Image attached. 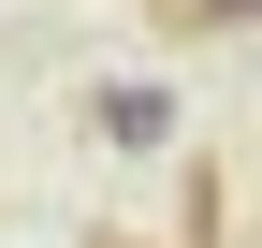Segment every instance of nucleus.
<instances>
[{"label":"nucleus","mask_w":262,"mask_h":248,"mask_svg":"<svg viewBox=\"0 0 262 248\" xmlns=\"http://www.w3.org/2000/svg\"><path fill=\"white\" fill-rule=\"evenodd\" d=\"M160 15H175V29H248L262 0H160Z\"/></svg>","instance_id":"f03ea898"},{"label":"nucleus","mask_w":262,"mask_h":248,"mask_svg":"<svg viewBox=\"0 0 262 248\" xmlns=\"http://www.w3.org/2000/svg\"><path fill=\"white\" fill-rule=\"evenodd\" d=\"M102 132H117V146H160V132H175V102H160V88H117V102H102Z\"/></svg>","instance_id":"f257e3e1"}]
</instances>
